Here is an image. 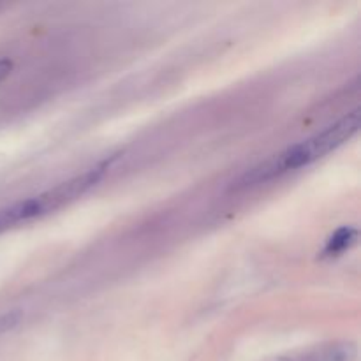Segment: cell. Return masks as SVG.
I'll return each instance as SVG.
<instances>
[{"label":"cell","mask_w":361,"mask_h":361,"mask_svg":"<svg viewBox=\"0 0 361 361\" xmlns=\"http://www.w3.org/2000/svg\"><path fill=\"white\" fill-rule=\"evenodd\" d=\"M11 71H13V62L7 59H0V83L9 76Z\"/></svg>","instance_id":"obj_4"},{"label":"cell","mask_w":361,"mask_h":361,"mask_svg":"<svg viewBox=\"0 0 361 361\" xmlns=\"http://www.w3.org/2000/svg\"><path fill=\"white\" fill-rule=\"evenodd\" d=\"M104 173L106 166L99 164L95 168L87 169L81 175L73 176V178L37 194V196L18 201L11 207L2 208L0 210V233L21 224V222L34 221V219L44 217V215L53 214V212L62 210L63 207L74 203L85 192H88L104 176Z\"/></svg>","instance_id":"obj_2"},{"label":"cell","mask_w":361,"mask_h":361,"mask_svg":"<svg viewBox=\"0 0 361 361\" xmlns=\"http://www.w3.org/2000/svg\"><path fill=\"white\" fill-rule=\"evenodd\" d=\"M358 130L360 109H355V111L348 113L341 120H337L334 126L321 130L316 136L286 148L284 152L274 155L267 162L254 168L250 173H245V176L240 180V185H257V183L268 182V180L284 175L288 171H295V169L303 168V166L312 164V162L319 161L324 155H328L330 152L337 150L338 147L348 143Z\"/></svg>","instance_id":"obj_1"},{"label":"cell","mask_w":361,"mask_h":361,"mask_svg":"<svg viewBox=\"0 0 361 361\" xmlns=\"http://www.w3.org/2000/svg\"><path fill=\"white\" fill-rule=\"evenodd\" d=\"M356 238H358V231L351 226H344V228L337 229L330 236L326 247H324V256H338L351 245H355Z\"/></svg>","instance_id":"obj_3"}]
</instances>
